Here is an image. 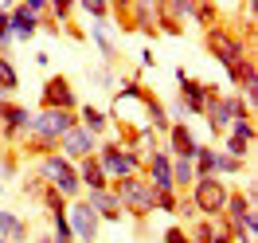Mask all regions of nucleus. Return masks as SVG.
<instances>
[{
  "label": "nucleus",
  "instance_id": "f3484780",
  "mask_svg": "<svg viewBox=\"0 0 258 243\" xmlns=\"http://www.w3.org/2000/svg\"><path fill=\"white\" fill-rule=\"evenodd\" d=\"M79 126H82V130H90L98 141H102L106 130H110V114L102 110V106H94V102H82V106H79Z\"/></svg>",
  "mask_w": 258,
  "mask_h": 243
},
{
  "label": "nucleus",
  "instance_id": "9d476101",
  "mask_svg": "<svg viewBox=\"0 0 258 243\" xmlns=\"http://www.w3.org/2000/svg\"><path fill=\"white\" fill-rule=\"evenodd\" d=\"M28 122H32V110L20 106L16 98H4L0 102V141L8 145H20L28 137Z\"/></svg>",
  "mask_w": 258,
  "mask_h": 243
},
{
  "label": "nucleus",
  "instance_id": "dca6fc26",
  "mask_svg": "<svg viewBox=\"0 0 258 243\" xmlns=\"http://www.w3.org/2000/svg\"><path fill=\"white\" fill-rule=\"evenodd\" d=\"M75 169H79V184H82V192H106V188H110V180H106V173H102L98 157H86V161H79Z\"/></svg>",
  "mask_w": 258,
  "mask_h": 243
},
{
  "label": "nucleus",
  "instance_id": "c85d7f7f",
  "mask_svg": "<svg viewBox=\"0 0 258 243\" xmlns=\"http://www.w3.org/2000/svg\"><path fill=\"white\" fill-rule=\"evenodd\" d=\"M43 188H47V184H43V177H39V173L24 177V196H28V200H39V196H43Z\"/></svg>",
  "mask_w": 258,
  "mask_h": 243
},
{
  "label": "nucleus",
  "instance_id": "f257e3e1",
  "mask_svg": "<svg viewBox=\"0 0 258 243\" xmlns=\"http://www.w3.org/2000/svg\"><path fill=\"white\" fill-rule=\"evenodd\" d=\"M71 126H79V114H67V110H32L28 137L20 141V149L43 161V157H51V153H59V141L67 137Z\"/></svg>",
  "mask_w": 258,
  "mask_h": 243
},
{
  "label": "nucleus",
  "instance_id": "423d86ee",
  "mask_svg": "<svg viewBox=\"0 0 258 243\" xmlns=\"http://www.w3.org/2000/svg\"><path fill=\"white\" fill-rule=\"evenodd\" d=\"M35 173L43 177V184H51L55 192L63 196V200H79V196H82V184H79V169H75V165L67 161V157H59V153H51V157H43Z\"/></svg>",
  "mask_w": 258,
  "mask_h": 243
},
{
  "label": "nucleus",
  "instance_id": "c756f323",
  "mask_svg": "<svg viewBox=\"0 0 258 243\" xmlns=\"http://www.w3.org/2000/svg\"><path fill=\"white\" fill-rule=\"evenodd\" d=\"M161 243H192V239H188V227L184 224H168L164 235H161Z\"/></svg>",
  "mask_w": 258,
  "mask_h": 243
},
{
  "label": "nucleus",
  "instance_id": "7ed1b4c3",
  "mask_svg": "<svg viewBox=\"0 0 258 243\" xmlns=\"http://www.w3.org/2000/svg\"><path fill=\"white\" fill-rule=\"evenodd\" d=\"M204 47H208V55L215 59V63H223L227 71H235V67L242 63V59H250L254 55V43L250 39H242L235 28H227V24H215V28H208L204 32Z\"/></svg>",
  "mask_w": 258,
  "mask_h": 243
},
{
  "label": "nucleus",
  "instance_id": "ddd939ff",
  "mask_svg": "<svg viewBox=\"0 0 258 243\" xmlns=\"http://www.w3.org/2000/svg\"><path fill=\"white\" fill-rule=\"evenodd\" d=\"M196 149H200V141H196L192 126H184V122H172V126H168V133H164V153H168L172 161H192Z\"/></svg>",
  "mask_w": 258,
  "mask_h": 243
},
{
  "label": "nucleus",
  "instance_id": "6e6552de",
  "mask_svg": "<svg viewBox=\"0 0 258 243\" xmlns=\"http://www.w3.org/2000/svg\"><path fill=\"white\" fill-rule=\"evenodd\" d=\"M204 118H208L211 133H219V137H223V133L231 130L235 122H239V118H254V110H250V106H246L239 94H219V98L208 106V110H204Z\"/></svg>",
  "mask_w": 258,
  "mask_h": 243
},
{
  "label": "nucleus",
  "instance_id": "f03ea898",
  "mask_svg": "<svg viewBox=\"0 0 258 243\" xmlns=\"http://www.w3.org/2000/svg\"><path fill=\"white\" fill-rule=\"evenodd\" d=\"M94 157H98V165H102V173H106L110 184L113 180H125V177H141V169H145V153L121 145L117 137H102Z\"/></svg>",
  "mask_w": 258,
  "mask_h": 243
},
{
  "label": "nucleus",
  "instance_id": "0eeeda50",
  "mask_svg": "<svg viewBox=\"0 0 258 243\" xmlns=\"http://www.w3.org/2000/svg\"><path fill=\"white\" fill-rule=\"evenodd\" d=\"M176 102L188 110V118H204V110H208L215 98L223 94L215 82H204V79H192L188 71H176Z\"/></svg>",
  "mask_w": 258,
  "mask_h": 243
},
{
  "label": "nucleus",
  "instance_id": "72a5a7b5",
  "mask_svg": "<svg viewBox=\"0 0 258 243\" xmlns=\"http://www.w3.org/2000/svg\"><path fill=\"white\" fill-rule=\"evenodd\" d=\"M94 82H102V86H113V71H94Z\"/></svg>",
  "mask_w": 258,
  "mask_h": 243
},
{
  "label": "nucleus",
  "instance_id": "39448f33",
  "mask_svg": "<svg viewBox=\"0 0 258 243\" xmlns=\"http://www.w3.org/2000/svg\"><path fill=\"white\" fill-rule=\"evenodd\" d=\"M227 196H231V184L219 177H196V184L188 188V200L200 212V220H219L227 208Z\"/></svg>",
  "mask_w": 258,
  "mask_h": 243
},
{
  "label": "nucleus",
  "instance_id": "c9c22d12",
  "mask_svg": "<svg viewBox=\"0 0 258 243\" xmlns=\"http://www.w3.org/2000/svg\"><path fill=\"white\" fill-rule=\"evenodd\" d=\"M0 196H4V184H0Z\"/></svg>",
  "mask_w": 258,
  "mask_h": 243
},
{
  "label": "nucleus",
  "instance_id": "b1692460",
  "mask_svg": "<svg viewBox=\"0 0 258 243\" xmlns=\"http://www.w3.org/2000/svg\"><path fill=\"white\" fill-rule=\"evenodd\" d=\"M192 169H196V177H215V149L200 145L196 157H192Z\"/></svg>",
  "mask_w": 258,
  "mask_h": 243
},
{
  "label": "nucleus",
  "instance_id": "412c9836",
  "mask_svg": "<svg viewBox=\"0 0 258 243\" xmlns=\"http://www.w3.org/2000/svg\"><path fill=\"white\" fill-rule=\"evenodd\" d=\"M196 184V169H192V161H172V188H176V196L180 192H188Z\"/></svg>",
  "mask_w": 258,
  "mask_h": 243
},
{
  "label": "nucleus",
  "instance_id": "f8f14e48",
  "mask_svg": "<svg viewBox=\"0 0 258 243\" xmlns=\"http://www.w3.org/2000/svg\"><path fill=\"white\" fill-rule=\"evenodd\" d=\"M94 153H98V137L90 130H82V126H71L67 137L59 141V157H67L71 165L86 161V157H94Z\"/></svg>",
  "mask_w": 258,
  "mask_h": 243
},
{
  "label": "nucleus",
  "instance_id": "393cba45",
  "mask_svg": "<svg viewBox=\"0 0 258 243\" xmlns=\"http://www.w3.org/2000/svg\"><path fill=\"white\" fill-rule=\"evenodd\" d=\"M71 16H75V4H71V0H51V4H47V20H51V24L71 28Z\"/></svg>",
  "mask_w": 258,
  "mask_h": 243
},
{
  "label": "nucleus",
  "instance_id": "f704fd0d",
  "mask_svg": "<svg viewBox=\"0 0 258 243\" xmlns=\"http://www.w3.org/2000/svg\"><path fill=\"white\" fill-rule=\"evenodd\" d=\"M32 243H55V239H51V231H39V235H32Z\"/></svg>",
  "mask_w": 258,
  "mask_h": 243
},
{
  "label": "nucleus",
  "instance_id": "4468645a",
  "mask_svg": "<svg viewBox=\"0 0 258 243\" xmlns=\"http://www.w3.org/2000/svg\"><path fill=\"white\" fill-rule=\"evenodd\" d=\"M82 200L90 204V212L98 216V224H121L125 220V212L117 204V196L106 188V192H82Z\"/></svg>",
  "mask_w": 258,
  "mask_h": 243
},
{
  "label": "nucleus",
  "instance_id": "aec40b11",
  "mask_svg": "<svg viewBox=\"0 0 258 243\" xmlns=\"http://www.w3.org/2000/svg\"><path fill=\"white\" fill-rule=\"evenodd\" d=\"M250 169V161H239V157H227L223 149H215V177H239V173H246Z\"/></svg>",
  "mask_w": 258,
  "mask_h": 243
},
{
  "label": "nucleus",
  "instance_id": "4be33fe9",
  "mask_svg": "<svg viewBox=\"0 0 258 243\" xmlns=\"http://www.w3.org/2000/svg\"><path fill=\"white\" fill-rule=\"evenodd\" d=\"M86 35H90V39L98 43V51H102V59H106V63H113V59H117V47H113L110 32H106V24H94V28H90Z\"/></svg>",
  "mask_w": 258,
  "mask_h": 243
},
{
  "label": "nucleus",
  "instance_id": "a211bd4d",
  "mask_svg": "<svg viewBox=\"0 0 258 243\" xmlns=\"http://www.w3.org/2000/svg\"><path fill=\"white\" fill-rule=\"evenodd\" d=\"M0 239L28 243V220H24L20 212H0Z\"/></svg>",
  "mask_w": 258,
  "mask_h": 243
},
{
  "label": "nucleus",
  "instance_id": "2eb2a0df",
  "mask_svg": "<svg viewBox=\"0 0 258 243\" xmlns=\"http://www.w3.org/2000/svg\"><path fill=\"white\" fill-rule=\"evenodd\" d=\"M8 32H12V43H32L35 32H39V20H35L24 4H12V12H8Z\"/></svg>",
  "mask_w": 258,
  "mask_h": 243
},
{
  "label": "nucleus",
  "instance_id": "1a4fd4ad",
  "mask_svg": "<svg viewBox=\"0 0 258 243\" xmlns=\"http://www.w3.org/2000/svg\"><path fill=\"white\" fill-rule=\"evenodd\" d=\"M82 98L75 90V82L67 79V75H51L43 82V90H39V110H67V114H79Z\"/></svg>",
  "mask_w": 258,
  "mask_h": 243
},
{
  "label": "nucleus",
  "instance_id": "5701e85b",
  "mask_svg": "<svg viewBox=\"0 0 258 243\" xmlns=\"http://www.w3.org/2000/svg\"><path fill=\"white\" fill-rule=\"evenodd\" d=\"M188 20H196L204 32L215 28V24H223V16H219V8H215V4H192V16H188Z\"/></svg>",
  "mask_w": 258,
  "mask_h": 243
},
{
  "label": "nucleus",
  "instance_id": "a878e982",
  "mask_svg": "<svg viewBox=\"0 0 258 243\" xmlns=\"http://www.w3.org/2000/svg\"><path fill=\"white\" fill-rule=\"evenodd\" d=\"M0 90H4V94H16L20 90V71L12 67V59H4V55H0Z\"/></svg>",
  "mask_w": 258,
  "mask_h": 243
},
{
  "label": "nucleus",
  "instance_id": "2f4dec72",
  "mask_svg": "<svg viewBox=\"0 0 258 243\" xmlns=\"http://www.w3.org/2000/svg\"><path fill=\"white\" fill-rule=\"evenodd\" d=\"M176 204H180L176 192H157V212H164V216H176Z\"/></svg>",
  "mask_w": 258,
  "mask_h": 243
},
{
  "label": "nucleus",
  "instance_id": "6ab92c4d",
  "mask_svg": "<svg viewBox=\"0 0 258 243\" xmlns=\"http://www.w3.org/2000/svg\"><path fill=\"white\" fill-rule=\"evenodd\" d=\"M223 153L227 157H239V161H250L254 157V141H246L239 133H223Z\"/></svg>",
  "mask_w": 258,
  "mask_h": 243
},
{
  "label": "nucleus",
  "instance_id": "9b49d317",
  "mask_svg": "<svg viewBox=\"0 0 258 243\" xmlns=\"http://www.w3.org/2000/svg\"><path fill=\"white\" fill-rule=\"evenodd\" d=\"M67 227H71V235H75V243H98V231H102V224H98V216L90 212V204L86 200H71L67 204Z\"/></svg>",
  "mask_w": 258,
  "mask_h": 243
},
{
  "label": "nucleus",
  "instance_id": "7c9ffc66",
  "mask_svg": "<svg viewBox=\"0 0 258 243\" xmlns=\"http://www.w3.org/2000/svg\"><path fill=\"white\" fill-rule=\"evenodd\" d=\"M227 133H239V137H246V141H254V137H258V130H254V118H239V122H235V126H231Z\"/></svg>",
  "mask_w": 258,
  "mask_h": 243
},
{
  "label": "nucleus",
  "instance_id": "473e14b6",
  "mask_svg": "<svg viewBox=\"0 0 258 243\" xmlns=\"http://www.w3.org/2000/svg\"><path fill=\"white\" fill-rule=\"evenodd\" d=\"M16 173H20V169H16V157H12V153H4V157H0V177L12 180Z\"/></svg>",
  "mask_w": 258,
  "mask_h": 243
},
{
  "label": "nucleus",
  "instance_id": "bb28decb",
  "mask_svg": "<svg viewBox=\"0 0 258 243\" xmlns=\"http://www.w3.org/2000/svg\"><path fill=\"white\" fill-rule=\"evenodd\" d=\"M8 12L12 4H0V55L8 59V47H12V32H8Z\"/></svg>",
  "mask_w": 258,
  "mask_h": 243
},
{
  "label": "nucleus",
  "instance_id": "cd10ccee",
  "mask_svg": "<svg viewBox=\"0 0 258 243\" xmlns=\"http://www.w3.org/2000/svg\"><path fill=\"white\" fill-rule=\"evenodd\" d=\"M75 8H82L86 16H94L98 24H102V20L110 16V4H106V0H82V4H75Z\"/></svg>",
  "mask_w": 258,
  "mask_h": 243
},
{
  "label": "nucleus",
  "instance_id": "20e7f679",
  "mask_svg": "<svg viewBox=\"0 0 258 243\" xmlns=\"http://www.w3.org/2000/svg\"><path fill=\"white\" fill-rule=\"evenodd\" d=\"M110 192L117 196V204H121V212H125L129 220H141L145 224L149 216L157 212V192L149 188L145 177H125V180H113Z\"/></svg>",
  "mask_w": 258,
  "mask_h": 243
}]
</instances>
